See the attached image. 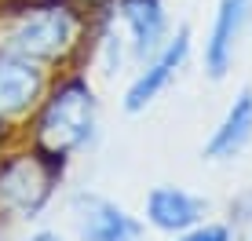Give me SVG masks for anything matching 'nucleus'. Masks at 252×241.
I'll list each match as a JSON object with an SVG mask.
<instances>
[{
    "label": "nucleus",
    "mask_w": 252,
    "mask_h": 241,
    "mask_svg": "<svg viewBox=\"0 0 252 241\" xmlns=\"http://www.w3.org/2000/svg\"><path fill=\"white\" fill-rule=\"evenodd\" d=\"M69 165L44 157L30 143L15 139L0 150V234L37 227L59 201Z\"/></svg>",
    "instance_id": "7ed1b4c3"
},
{
    "label": "nucleus",
    "mask_w": 252,
    "mask_h": 241,
    "mask_svg": "<svg viewBox=\"0 0 252 241\" xmlns=\"http://www.w3.org/2000/svg\"><path fill=\"white\" fill-rule=\"evenodd\" d=\"M110 19L117 22L121 37L132 55V70L158 51L172 37V19L164 0H110Z\"/></svg>",
    "instance_id": "6e6552de"
},
{
    "label": "nucleus",
    "mask_w": 252,
    "mask_h": 241,
    "mask_svg": "<svg viewBox=\"0 0 252 241\" xmlns=\"http://www.w3.org/2000/svg\"><path fill=\"white\" fill-rule=\"evenodd\" d=\"M245 241H252V227H249V234H245Z\"/></svg>",
    "instance_id": "ddd939ff"
},
{
    "label": "nucleus",
    "mask_w": 252,
    "mask_h": 241,
    "mask_svg": "<svg viewBox=\"0 0 252 241\" xmlns=\"http://www.w3.org/2000/svg\"><path fill=\"white\" fill-rule=\"evenodd\" d=\"M168 241H241V234L230 227L227 219H212L208 216L205 223H197V227H190V230H183V234H176Z\"/></svg>",
    "instance_id": "9b49d317"
},
{
    "label": "nucleus",
    "mask_w": 252,
    "mask_h": 241,
    "mask_svg": "<svg viewBox=\"0 0 252 241\" xmlns=\"http://www.w3.org/2000/svg\"><path fill=\"white\" fill-rule=\"evenodd\" d=\"M139 216H143V223L150 230H158L164 238H176L208 219V201L179 183H158L146 190Z\"/></svg>",
    "instance_id": "1a4fd4ad"
},
{
    "label": "nucleus",
    "mask_w": 252,
    "mask_h": 241,
    "mask_svg": "<svg viewBox=\"0 0 252 241\" xmlns=\"http://www.w3.org/2000/svg\"><path fill=\"white\" fill-rule=\"evenodd\" d=\"M4 238H7V234H0V241H4Z\"/></svg>",
    "instance_id": "4468645a"
},
{
    "label": "nucleus",
    "mask_w": 252,
    "mask_h": 241,
    "mask_svg": "<svg viewBox=\"0 0 252 241\" xmlns=\"http://www.w3.org/2000/svg\"><path fill=\"white\" fill-rule=\"evenodd\" d=\"M102 124V99L88 70L55 73L33 110L30 124L22 128V143L40 150L59 165H73L84 150H92Z\"/></svg>",
    "instance_id": "f03ea898"
},
{
    "label": "nucleus",
    "mask_w": 252,
    "mask_h": 241,
    "mask_svg": "<svg viewBox=\"0 0 252 241\" xmlns=\"http://www.w3.org/2000/svg\"><path fill=\"white\" fill-rule=\"evenodd\" d=\"M11 241H69L66 238V230H59V227H26L19 238H11Z\"/></svg>",
    "instance_id": "f8f14e48"
},
{
    "label": "nucleus",
    "mask_w": 252,
    "mask_h": 241,
    "mask_svg": "<svg viewBox=\"0 0 252 241\" xmlns=\"http://www.w3.org/2000/svg\"><path fill=\"white\" fill-rule=\"evenodd\" d=\"M51 77L55 73H48L44 66L0 48V135L4 139H22V128L40 106Z\"/></svg>",
    "instance_id": "423d86ee"
},
{
    "label": "nucleus",
    "mask_w": 252,
    "mask_h": 241,
    "mask_svg": "<svg viewBox=\"0 0 252 241\" xmlns=\"http://www.w3.org/2000/svg\"><path fill=\"white\" fill-rule=\"evenodd\" d=\"M66 212L77 241H150V227L139 212L99 190H73Z\"/></svg>",
    "instance_id": "39448f33"
},
{
    "label": "nucleus",
    "mask_w": 252,
    "mask_h": 241,
    "mask_svg": "<svg viewBox=\"0 0 252 241\" xmlns=\"http://www.w3.org/2000/svg\"><path fill=\"white\" fill-rule=\"evenodd\" d=\"M95 11L81 0H22L0 11V48L48 73L88 70Z\"/></svg>",
    "instance_id": "f257e3e1"
},
{
    "label": "nucleus",
    "mask_w": 252,
    "mask_h": 241,
    "mask_svg": "<svg viewBox=\"0 0 252 241\" xmlns=\"http://www.w3.org/2000/svg\"><path fill=\"white\" fill-rule=\"evenodd\" d=\"M190 51H194V33H190V26H176L172 37L164 40L146 62H139L132 70L125 91H121V110H125L128 117L146 114V110L179 81V73H183L187 62H190Z\"/></svg>",
    "instance_id": "20e7f679"
},
{
    "label": "nucleus",
    "mask_w": 252,
    "mask_h": 241,
    "mask_svg": "<svg viewBox=\"0 0 252 241\" xmlns=\"http://www.w3.org/2000/svg\"><path fill=\"white\" fill-rule=\"evenodd\" d=\"M252 146V88H238V95L227 102L223 117L216 120V128L208 132L201 146V161L208 165H234Z\"/></svg>",
    "instance_id": "9d476101"
},
{
    "label": "nucleus",
    "mask_w": 252,
    "mask_h": 241,
    "mask_svg": "<svg viewBox=\"0 0 252 241\" xmlns=\"http://www.w3.org/2000/svg\"><path fill=\"white\" fill-rule=\"evenodd\" d=\"M249 26H252V0H216L212 22H208L205 44H201V66L208 81H227L230 77Z\"/></svg>",
    "instance_id": "0eeeda50"
}]
</instances>
